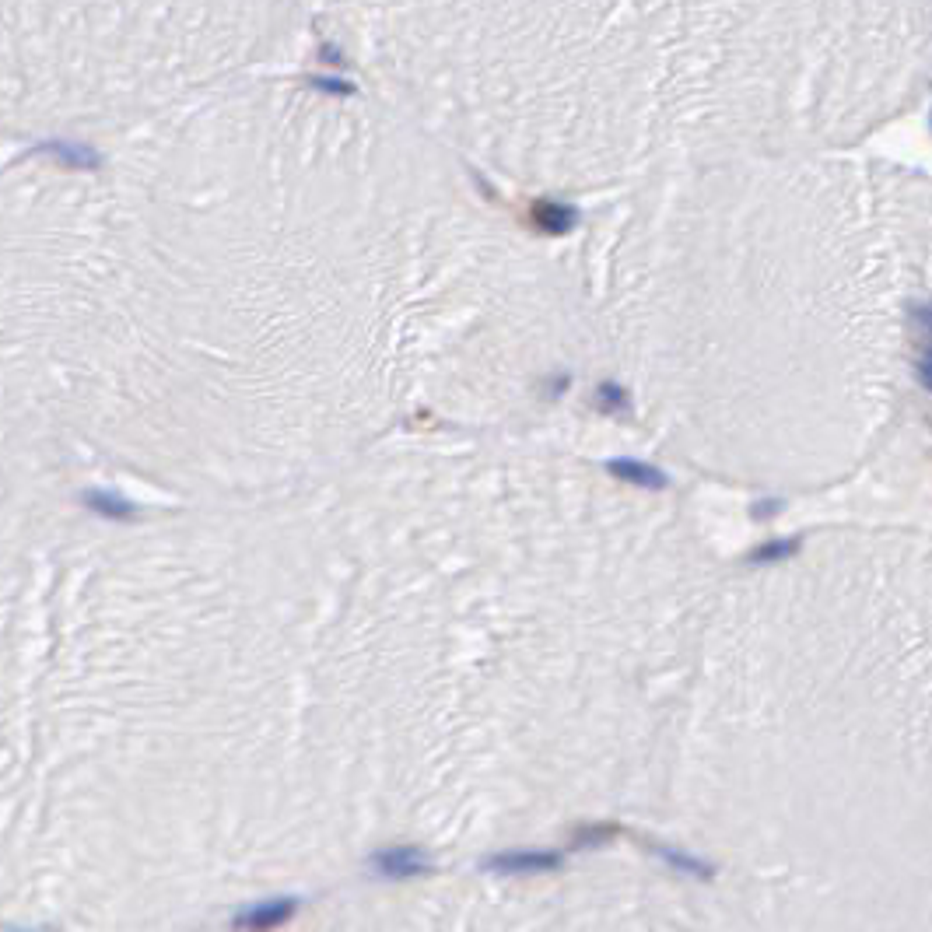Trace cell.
Here are the masks:
<instances>
[{"label": "cell", "mask_w": 932, "mask_h": 932, "mask_svg": "<svg viewBox=\"0 0 932 932\" xmlns=\"http://www.w3.org/2000/svg\"><path fill=\"white\" fill-rule=\"evenodd\" d=\"M610 470H614V474H621L624 481L642 484V488H659V484H663V477H659L656 470H649V466H638V463H614Z\"/></svg>", "instance_id": "obj_5"}, {"label": "cell", "mask_w": 932, "mask_h": 932, "mask_svg": "<svg viewBox=\"0 0 932 932\" xmlns=\"http://www.w3.org/2000/svg\"><path fill=\"white\" fill-rule=\"evenodd\" d=\"M298 911L295 897H270V901H256L235 915V932H274L288 925Z\"/></svg>", "instance_id": "obj_2"}, {"label": "cell", "mask_w": 932, "mask_h": 932, "mask_svg": "<svg viewBox=\"0 0 932 932\" xmlns=\"http://www.w3.org/2000/svg\"><path fill=\"white\" fill-rule=\"evenodd\" d=\"M50 151L53 158H60L64 165H95L99 158L92 155V151H85V148H71V144H50Z\"/></svg>", "instance_id": "obj_6"}, {"label": "cell", "mask_w": 932, "mask_h": 932, "mask_svg": "<svg viewBox=\"0 0 932 932\" xmlns=\"http://www.w3.org/2000/svg\"><path fill=\"white\" fill-rule=\"evenodd\" d=\"M85 505H88L92 512H99L102 519H120V523H130V519L137 516V509L127 502V498L109 495V491H88V495H85Z\"/></svg>", "instance_id": "obj_4"}, {"label": "cell", "mask_w": 932, "mask_h": 932, "mask_svg": "<svg viewBox=\"0 0 932 932\" xmlns=\"http://www.w3.org/2000/svg\"><path fill=\"white\" fill-rule=\"evenodd\" d=\"M372 869L386 880H414V876L431 873V859L417 845H389L372 855Z\"/></svg>", "instance_id": "obj_1"}, {"label": "cell", "mask_w": 932, "mask_h": 932, "mask_svg": "<svg viewBox=\"0 0 932 932\" xmlns=\"http://www.w3.org/2000/svg\"><path fill=\"white\" fill-rule=\"evenodd\" d=\"M558 866H561V855L540 852V848H516V852H502L488 859L491 873H502V876H540Z\"/></svg>", "instance_id": "obj_3"}]
</instances>
